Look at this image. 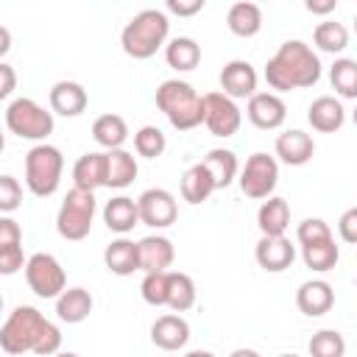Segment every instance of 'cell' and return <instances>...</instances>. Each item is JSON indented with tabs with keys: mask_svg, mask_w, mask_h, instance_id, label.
Masks as SVG:
<instances>
[{
	"mask_svg": "<svg viewBox=\"0 0 357 357\" xmlns=\"http://www.w3.org/2000/svg\"><path fill=\"white\" fill-rule=\"evenodd\" d=\"M265 81H268V86L276 95L279 92H293V89L315 86L321 81V59H318V53L307 42L287 39L268 59Z\"/></svg>",
	"mask_w": 357,
	"mask_h": 357,
	"instance_id": "obj_1",
	"label": "cell"
},
{
	"mask_svg": "<svg viewBox=\"0 0 357 357\" xmlns=\"http://www.w3.org/2000/svg\"><path fill=\"white\" fill-rule=\"evenodd\" d=\"M156 109L176 131H192L204 123V95L181 78H167L156 86Z\"/></svg>",
	"mask_w": 357,
	"mask_h": 357,
	"instance_id": "obj_2",
	"label": "cell"
},
{
	"mask_svg": "<svg viewBox=\"0 0 357 357\" xmlns=\"http://www.w3.org/2000/svg\"><path fill=\"white\" fill-rule=\"evenodd\" d=\"M167 33H170V20L162 8H142L139 14H134L123 33H120V45L126 50V56L142 61V59H151L156 56V50L167 42Z\"/></svg>",
	"mask_w": 357,
	"mask_h": 357,
	"instance_id": "obj_3",
	"label": "cell"
},
{
	"mask_svg": "<svg viewBox=\"0 0 357 357\" xmlns=\"http://www.w3.org/2000/svg\"><path fill=\"white\" fill-rule=\"evenodd\" d=\"M45 326H47V318L36 307L20 304L8 312V318L0 326V349L11 357L25 354V351H36Z\"/></svg>",
	"mask_w": 357,
	"mask_h": 357,
	"instance_id": "obj_4",
	"label": "cell"
},
{
	"mask_svg": "<svg viewBox=\"0 0 357 357\" xmlns=\"http://www.w3.org/2000/svg\"><path fill=\"white\" fill-rule=\"evenodd\" d=\"M64 173V156L56 145L39 142L25 153V184L36 198H50Z\"/></svg>",
	"mask_w": 357,
	"mask_h": 357,
	"instance_id": "obj_5",
	"label": "cell"
},
{
	"mask_svg": "<svg viewBox=\"0 0 357 357\" xmlns=\"http://www.w3.org/2000/svg\"><path fill=\"white\" fill-rule=\"evenodd\" d=\"M6 126L20 139H33L36 145L53 134V112L39 106L33 98H14L6 106Z\"/></svg>",
	"mask_w": 357,
	"mask_h": 357,
	"instance_id": "obj_6",
	"label": "cell"
},
{
	"mask_svg": "<svg viewBox=\"0 0 357 357\" xmlns=\"http://www.w3.org/2000/svg\"><path fill=\"white\" fill-rule=\"evenodd\" d=\"M92 220H95V192H86V190H78L73 187L61 206H59V215H56V231L64 237V240H84L89 231H92Z\"/></svg>",
	"mask_w": 357,
	"mask_h": 357,
	"instance_id": "obj_7",
	"label": "cell"
},
{
	"mask_svg": "<svg viewBox=\"0 0 357 357\" xmlns=\"http://www.w3.org/2000/svg\"><path fill=\"white\" fill-rule=\"evenodd\" d=\"M240 190L245 198H254V201H265L273 195L276 184H279V162L271 156V153H251L245 159V167L240 170Z\"/></svg>",
	"mask_w": 357,
	"mask_h": 357,
	"instance_id": "obj_8",
	"label": "cell"
},
{
	"mask_svg": "<svg viewBox=\"0 0 357 357\" xmlns=\"http://www.w3.org/2000/svg\"><path fill=\"white\" fill-rule=\"evenodd\" d=\"M25 282L39 298H59L67 290V273L53 254H31L25 265Z\"/></svg>",
	"mask_w": 357,
	"mask_h": 357,
	"instance_id": "obj_9",
	"label": "cell"
},
{
	"mask_svg": "<svg viewBox=\"0 0 357 357\" xmlns=\"http://www.w3.org/2000/svg\"><path fill=\"white\" fill-rule=\"evenodd\" d=\"M204 126L212 137H234L243 126L240 106L223 95V92H206L204 95Z\"/></svg>",
	"mask_w": 357,
	"mask_h": 357,
	"instance_id": "obj_10",
	"label": "cell"
},
{
	"mask_svg": "<svg viewBox=\"0 0 357 357\" xmlns=\"http://www.w3.org/2000/svg\"><path fill=\"white\" fill-rule=\"evenodd\" d=\"M137 206H139V220L151 229H167L176 223L178 218V204H176V195L165 187H151L145 190L139 198H137Z\"/></svg>",
	"mask_w": 357,
	"mask_h": 357,
	"instance_id": "obj_11",
	"label": "cell"
},
{
	"mask_svg": "<svg viewBox=\"0 0 357 357\" xmlns=\"http://www.w3.org/2000/svg\"><path fill=\"white\" fill-rule=\"evenodd\" d=\"M257 81H259V75H257L254 64L245 61V59H231L220 70V92L229 95L231 100L254 98L257 95Z\"/></svg>",
	"mask_w": 357,
	"mask_h": 357,
	"instance_id": "obj_12",
	"label": "cell"
},
{
	"mask_svg": "<svg viewBox=\"0 0 357 357\" xmlns=\"http://www.w3.org/2000/svg\"><path fill=\"white\" fill-rule=\"evenodd\" d=\"M245 114L248 120L262 128V131H273L284 123L287 117V106L284 100L276 95V92H257L254 98H248V106H245Z\"/></svg>",
	"mask_w": 357,
	"mask_h": 357,
	"instance_id": "obj_13",
	"label": "cell"
},
{
	"mask_svg": "<svg viewBox=\"0 0 357 357\" xmlns=\"http://www.w3.org/2000/svg\"><path fill=\"white\" fill-rule=\"evenodd\" d=\"M254 257H257V265L268 273H282L293 265L296 259V245L279 234V237H259L257 248H254Z\"/></svg>",
	"mask_w": 357,
	"mask_h": 357,
	"instance_id": "obj_14",
	"label": "cell"
},
{
	"mask_svg": "<svg viewBox=\"0 0 357 357\" xmlns=\"http://www.w3.org/2000/svg\"><path fill=\"white\" fill-rule=\"evenodd\" d=\"M296 307L307 318H321L335 307V290L326 279H307L296 290Z\"/></svg>",
	"mask_w": 357,
	"mask_h": 357,
	"instance_id": "obj_15",
	"label": "cell"
},
{
	"mask_svg": "<svg viewBox=\"0 0 357 357\" xmlns=\"http://www.w3.org/2000/svg\"><path fill=\"white\" fill-rule=\"evenodd\" d=\"M273 148H276V156L284 165H290V167H301V165H307L315 156V139L307 131H301V128L282 131L276 137V145Z\"/></svg>",
	"mask_w": 357,
	"mask_h": 357,
	"instance_id": "obj_16",
	"label": "cell"
},
{
	"mask_svg": "<svg viewBox=\"0 0 357 357\" xmlns=\"http://www.w3.org/2000/svg\"><path fill=\"white\" fill-rule=\"evenodd\" d=\"M151 340L153 346L165 349V351H178L187 346L190 340V324L178 315V312H167V315H159L153 324H151Z\"/></svg>",
	"mask_w": 357,
	"mask_h": 357,
	"instance_id": "obj_17",
	"label": "cell"
},
{
	"mask_svg": "<svg viewBox=\"0 0 357 357\" xmlns=\"http://www.w3.org/2000/svg\"><path fill=\"white\" fill-rule=\"evenodd\" d=\"M307 120L315 131L321 134H335L343 128L346 123V109L335 95H318L310 106H307Z\"/></svg>",
	"mask_w": 357,
	"mask_h": 357,
	"instance_id": "obj_18",
	"label": "cell"
},
{
	"mask_svg": "<svg viewBox=\"0 0 357 357\" xmlns=\"http://www.w3.org/2000/svg\"><path fill=\"white\" fill-rule=\"evenodd\" d=\"M173 259H176V248L165 234H148L139 240V271L142 273L167 271Z\"/></svg>",
	"mask_w": 357,
	"mask_h": 357,
	"instance_id": "obj_19",
	"label": "cell"
},
{
	"mask_svg": "<svg viewBox=\"0 0 357 357\" xmlns=\"http://www.w3.org/2000/svg\"><path fill=\"white\" fill-rule=\"evenodd\" d=\"M89 106V95L78 81H56L50 89V109L61 117H78Z\"/></svg>",
	"mask_w": 357,
	"mask_h": 357,
	"instance_id": "obj_20",
	"label": "cell"
},
{
	"mask_svg": "<svg viewBox=\"0 0 357 357\" xmlns=\"http://www.w3.org/2000/svg\"><path fill=\"white\" fill-rule=\"evenodd\" d=\"M73 187L95 192L98 187H106V151H89L84 156H78V162L73 165Z\"/></svg>",
	"mask_w": 357,
	"mask_h": 357,
	"instance_id": "obj_21",
	"label": "cell"
},
{
	"mask_svg": "<svg viewBox=\"0 0 357 357\" xmlns=\"http://www.w3.org/2000/svg\"><path fill=\"white\" fill-rule=\"evenodd\" d=\"M103 223H106V229L114 231V234H128L137 223H142V220H139V206H137V201L128 198V195H114V198L106 201V206H103Z\"/></svg>",
	"mask_w": 357,
	"mask_h": 357,
	"instance_id": "obj_22",
	"label": "cell"
},
{
	"mask_svg": "<svg viewBox=\"0 0 357 357\" xmlns=\"http://www.w3.org/2000/svg\"><path fill=\"white\" fill-rule=\"evenodd\" d=\"M103 262L114 276H131L134 271H139V243L128 237L112 240L103 251Z\"/></svg>",
	"mask_w": 357,
	"mask_h": 357,
	"instance_id": "obj_23",
	"label": "cell"
},
{
	"mask_svg": "<svg viewBox=\"0 0 357 357\" xmlns=\"http://www.w3.org/2000/svg\"><path fill=\"white\" fill-rule=\"evenodd\" d=\"M226 25L234 36H243V39H251L262 31V8L251 0H240V3H231L229 6V14H226Z\"/></svg>",
	"mask_w": 357,
	"mask_h": 357,
	"instance_id": "obj_24",
	"label": "cell"
},
{
	"mask_svg": "<svg viewBox=\"0 0 357 357\" xmlns=\"http://www.w3.org/2000/svg\"><path fill=\"white\" fill-rule=\"evenodd\" d=\"M257 226L262 231V237H279L287 231L290 226V204L279 195H271L262 201L259 212H257Z\"/></svg>",
	"mask_w": 357,
	"mask_h": 357,
	"instance_id": "obj_25",
	"label": "cell"
},
{
	"mask_svg": "<svg viewBox=\"0 0 357 357\" xmlns=\"http://www.w3.org/2000/svg\"><path fill=\"white\" fill-rule=\"evenodd\" d=\"M92 307H95V298L84 287H67L56 298V315L64 324H81V321H86L89 312H92Z\"/></svg>",
	"mask_w": 357,
	"mask_h": 357,
	"instance_id": "obj_26",
	"label": "cell"
},
{
	"mask_svg": "<svg viewBox=\"0 0 357 357\" xmlns=\"http://www.w3.org/2000/svg\"><path fill=\"white\" fill-rule=\"evenodd\" d=\"M139 173L137 156L128 153L126 148L117 151H106V187L112 190H126Z\"/></svg>",
	"mask_w": 357,
	"mask_h": 357,
	"instance_id": "obj_27",
	"label": "cell"
},
{
	"mask_svg": "<svg viewBox=\"0 0 357 357\" xmlns=\"http://www.w3.org/2000/svg\"><path fill=\"white\" fill-rule=\"evenodd\" d=\"M215 190L218 187H215V181H212V176H209L204 162H195V165H190L184 170V176H181V198L187 204H204Z\"/></svg>",
	"mask_w": 357,
	"mask_h": 357,
	"instance_id": "obj_28",
	"label": "cell"
},
{
	"mask_svg": "<svg viewBox=\"0 0 357 357\" xmlns=\"http://www.w3.org/2000/svg\"><path fill=\"white\" fill-rule=\"evenodd\" d=\"M201 162L206 165V170H209V176H212L218 190L229 187L240 176V162H237L234 151H229V148H212Z\"/></svg>",
	"mask_w": 357,
	"mask_h": 357,
	"instance_id": "obj_29",
	"label": "cell"
},
{
	"mask_svg": "<svg viewBox=\"0 0 357 357\" xmlns=\"http://www.w3.org/2000/svg\"><path fill=\"white\" fill-rule=\"evenodd\" d=\"M165 59L176 73H190L201 64V45L192 36H176L165 45Z\"/></svg>",
	"mask_w": 357,
	"mask_h": 357,
	"instance_id": "obj_30",
	"label": "cell"
},
{
	"mask_svg": "<svg viewBox=\"0 0 357 357\" xmlns=\"http://www.w3.org/2000/svg\"><path fill=\"white\" fill-rule=\"evenodd\" d=\"M92 137L100 148L106 151H117L123 148V142L128 139V123L120 117V114H100L95 123H92Z\"/></svg>",
	"mask_w": 357,
	"mask_h": 357,
	"instance_id": "obj_31",
	"label": "cell"
},
{
	"mask_svg": "<svg viewBox=\"0 0 357 357\" xmlns=\"http://www.w3.org/2000/svg\"><path fill=\"white\" fill-rule=\"evenodd\" d=\"M312 42L318 50L324 53H343L349 47V28L343 22H335V20H324L315 25L312 31Z\"/></svg>",
	"mask_w": 357,
	"mask_h": 357,
	"instance_id": "obj_32",
	"label": "cell"
},
{
	"mask_svg": "<svg viewBox=\"0 0 357 357\" xmlns=\"http://www.w3.org/2000/svg\"><path fill=\"white\" fill-rule=\"evenodd\" d=\"M198 290L190 273L181 271H170V290H167V307L173 312H187L190 307H195Z\"/></svg>",
	"mask_w": 357,
	"mask_h": 357,
	"instance_id": "obj_33",
	"label": "cell"
},
{
	"mask_svg": "<svg viewBox=\"0 0 357 357\" xmlns=\"http://www.w3.org/2000/svg\"><path fill=\"white\" fill-rule=\"evenodd\" d=\"M301 259H304V265H307L310 271L326 273V271H332V268L337 265L340 248H337V243H335V237H332V240H324V243H315V245H304V248H301Z\"/></svg>",
	"mask_w": 357,
	"mask_h": 357,
	"instance_id": "obj_34",
	"label": "cell"
},
{
	"mask_svg": "<svg viewBox=\"0 0 357 357\" xmlns=\"http://www.w3.org/2000/svg\"><path fill=\"white\" fill-rule=\"evenodd\" d=\"M329 84L340 98L357 100V61L354 59H335V64L329 67Z\"/></svg>",
	"mask_w": 357,
	"mask_h": 357,
	"instance_id": "obj_35",
	"label": "cell"
},
{
	"mask_svg": "<svg viewBox=\"0 0 357 357\" xmlns=\"http://www.w3.org/2000/svg\"><path fill=\"white\" fill-rule=\"evenodd\" d=\"M310 357H343L346 354V340L337 329H318L310 343H307Z\"/></svg>",
	"mask_w": 357,
	"mask_h": 357,
	"instance_id": "obj_36",
	"label": "cell"
},
{
	"mask_svg": "<svg viewBox=\"0 0 357 357\" xmlns=\"http://www.w3.org/2000/svg\"><path fill=\"white\" fill-rule=\"evenodd\" d=\"M167 148V137L162 134V128L156 126H142L137 134H134V151L145 159H156L162 156Z\"/></svg>",
	"mask_w": 357,
	"mask_h": 357,
	"instance_id": "obj_37",
	"label": "cell"
},
{
	"mask_svg": "<svg viewBox=\"0 0 357 357\" xmlns=\"http://www.w3.org/2000/svg\"><path fill=\"white\" fill-rule=\"evenodd\" d=\"M167 290H170V271H159V273H145L139 293L145 298V304L151 307H167Z\"/></svg>",
	"mask_w": 357,
	"mask_h": 357,
	"instance_id": "obj_38",
	"label": "cell"
},
{
	"mask_svg": "<svg viewBox=\"0 0 357 357\" xmlns=\"http://www.w3.org/2000/svg\"><path fill=\"white\" fill-rule=\"evenodd\" d=\"M332 237H335V234H332L329 223L321 220V218H304V220L298 223V229H296V240H298L301 248H304V245L324 243V240H332Z\"/></svg>",
	"mask_w": 357,
	"mask_h": 357,
	"instance_id": "obj_39",
	"label": "cell"
},
{
	"mask_svg": "<svg viewBox=\"0 0 357 357\" xmlns=\"http://www.w3.org/2000/svg\"><path fill=\"white\" fill-rule=\"evenodd\" d=\"M22 204V187L14 176H0V212L3 215H11L14 209H20Z\"/></svg>",
	"mask_w": 357,
	"mask_h": 357,
	"instance_id": "obj_40",
	"label": "cell"
},
{
	"mask_svg": "<svg viewBox=\"0 0 357 357\" xmlns=\"http://www.w3.org/2000/svg\"><path fill=\"white\" fill-rule=\"evenodd\" d=\"M25 265H28V259H25L22 243H17V245H0V273L3 276H11V273H17Z\"/></svg>",
	"mask_w": 357,
	"mask_h": 357,
	"instance_id": "obj_41",
	"label": "cell"
},
{
	"mask_svg": "<svg viewBox=\"0 0 357 357\" xmlns=\"http://www.w3.org/2000/svg\"><path fill=\"white\" fill-rule=\"evenodd\" d=\"M59 351H61V329H59L53 321H47V326H45V332H42V340H39V346H36L33 354H39V357H53V354H59Z\"/></svg>",
	"mask_w": 357,
	"mask_h": 357,
	"instance_id": "obj_42",
	"label": "cell"
},
{
	"mask_svg": "<svg viewBox=\"0 0 357 357\" xmlns=\"http://www.w3.org/2000/svg\"><path fill=\"white\" fill-rule=\"evenodd\" d=\"M337 231H340V240H343V243L357 245V206H349V209L340 215Z\"/></svg>",
	"mask_w": 357,
	"mask_h": 357,
	"instance_id": "obj_43",
	"label": "cell"
},
{
	"mask_svg": "<svg viewBox=\"0 0 357 357\" xmlns=\"http://www.w3.org/2000/svg\"><path fill=\"white\" fill-rule=\"evenodd\" d=\"M22 243V229L14 218H0V245H17Z\"/></svg>",
	"mask_w": 357,
	"mask_h": 357,
	"instance_id": "obj_44",
	"label": "cell"
},
{
	"mask_svg": "<svg viewBox=\"0 0 357 357\" xmlns=\"http://www.w3.org/2000/svg\"><path fill=\"white\" fill-rule=\"evenodd\" d=\"M204 6H206L204 0H167V3H165V8H167L170 14H178V17H192V14H198Z\"/></svg>",
	"mask_w": 357,
	"mask_h": 357,
	"instance_id": "obj_45",
	"label": "cell"
},
{
	"mask_svg": "<svg viewBox=\"0 0 357 357\" xmlns=\"http://www.w3.org/2000/svg\"><path fill=\"white\" fill-rule=\"evenodd\" d=\"M14 86H17V73H14V67L11 64H0V98L6 100V98H11V92H14Z\"/></svg>",
	"mask_w": 357,
	"mask_h": 357,
	"instance_id": "obj_46",
	"label": "cell"
},
{
	"mask_svg": "<svg viewBox=\"0 0 357 357\" xmlns=\"http://www.w3.org/2000/svg\"><path fill=\"white\" fill-rule=\"evenodd\" d=\"M304 8H307L310 14L326 17V14H332V11L337 8V0H307V3H304Z\"/></svg>",
	"mask_w": 357,
	"mask_h": 357,
	"instance_id": "obj_47",
	"label": "cell"
},
{
	"mask_svg": "<svg viewBox=\"0 0 357 357\" xmlns=\"http://www.w3.org/2000/svg\"><path fill=\"white\" fill-rule=\"evenodd\" d=\"M8 42H11V33H8V28H6V25H0V56H6V53H8V47H11Z\"/></svg>",
	"mask_w": 357,
	"mask_h": 357,
	"instance_id": "obj_48",
	"label": "cell"
},
{
	"mask_svg": "<svg viewBox=\"0 0 357 357\" xmlns=\"http://www.w3.org/2000/svg\"><path fill=\"white\" fill-rule=\"evenodd\" d=\"M229 357H262V354H259L257 349H245V346H243V349H234Z\"/></svg>",
	"mask_w": 357,
	"mask_h": 357,
	"instance_id": "obj_49",
	"label": "cell"
},
{
	"mask_svg": "<svg viewBox=\"0 0 357 357\" xmlns=\"http://www.w3.org/2000/svg\"><path fill=\"white\" fill-rule=\"evenodd\" d=\"M184 357H215L212 351H206V349H192V351H187Z\"/></svg>",
	"mask_w": 357,
	"mask_h": 357,
	"instance_id": "obj_50",
	"label": "cell"
},
{
	"mask_svg": "<svg viewBox=\"0 0 357 357\" xmlns=\"http://www.w3.org/2000/svg\"><path fill=\"white\" fill-rule=\"evenodd\" d=\"M53 357H78L75 351H59V354H53Z\"/></svg>",
	"mask_w": 357,
	"mask_h": 357,
	"instance_id": "obj_51",
	"label": "cell"
},
{
	"mask_svg": "<svg viewBox=\"0 0 357 357\" xmlns=\"http://www.w3.org/2000/svg\"><path fill=\"white\" fill-rule=\"evenodd\" d=\"M351 120H354V126H357V109H354V112H351Z\"/></svg>",
	"mask_w": 357,
	"mask_h": 357,
	"instance_id": "obj_52",
	"label": "cell"
},
{
	"mask_svg": "<svg viewBox=\"0 0 357 357\" xmlns=\"http://www.w3.org/2000/svg\"><path fill=\"white\" fill-rule=\"evenodd\" d=\"M354 33H357V14H354Z\"/></svg>",
	"mask_w": 357,
	"mask_h": 357,
	"instance_id": "obj_53",
	"label": "cell"
},
{
	"mask_svg": "<svg viewBox=\"0 0 357 357\" xmlns=\"http://www.w3.org/2000/svg\"><path fill=\"white\" fill-rule=\"evenodd\" d=\"M279 357H298V354H279Z\"/></svg>",
	"mask_w": 357,
	"mask_h": 357,
	"instance_id": "obj_54",
	"label": "cell"
}]
</instances>
